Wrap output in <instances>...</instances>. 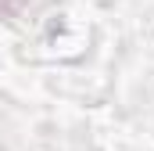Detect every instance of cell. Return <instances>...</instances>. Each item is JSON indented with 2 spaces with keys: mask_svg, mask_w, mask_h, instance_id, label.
Returning a JSON list of instances; mask_svg holds the SVG:
<instances>
[{
  "mask_svg": "<svg viewBox=\"0 0 154 151\" xmlns=\"http://www.w3.org/2000/svg\"><path fill=\"white\" fill-rule=\"evenodd\" d=\"M25 4H29V0H0V14H7V18H18V14L25 11Z\"/></svg>",
  "mask_w": 154,
  "mask_h": 151,
  "instance_id": "cell-1",
  "label": "cell"
}]
</instances>
